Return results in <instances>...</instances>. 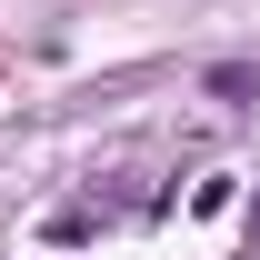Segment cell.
<instances>
[{
  "instance_id": "6da1fadb",
  "label": "cell",
  "mask_w": 260,
  "mask_h": 260,
  "mask_svg": "<svg viewBox=\"0 0 260 260\" xmlns=\"http://www.w3.org/2000/svg\"><path fill=\"white\" fill-rule=\"evenodd\" d=\"M210 90H220V100H260V70H240V60H220V70H210Z\"/></svg>"
}]
</instances>
